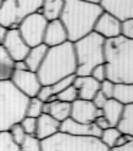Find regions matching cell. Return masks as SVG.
Returning <instances> with one entry per match:
<instances>
[{
	"label": "cell",
	"instance_id": "obj_1",
	"mask_svg": "<svg viewBox=\"0 0 133 151\" xmlns=\"http://www.w3.org/2000/svg\"><path fill=\"white\" fill-rule=\"evenodd\" d=\"M102 13L103 9L99 5V1L64 0L59 20L66 30L68 42L75 43L93 33L94 25Z\"/></svg>",
	"mask_w": 133,
	"mask_h": 151
},
{
	"label": "cell",
	"instance_id": "obj_2",
	"mask_svg": "<svg viewBox=\"0 0 133 151\" xmlns=\"http://www.w3.org/2000/svg\"><path fill=\"white\" fill-rule=\"evenodd\" d=\"M107 79L114 84L133 83V40L124 37L104 42Z\"/></svg>",
	"mask_w": 133,
	"mask_h": 151
},
{
	"label": "cell",
	"instance_id": "obj_3",
	"mask_svg": "<svg viewBox=\"0 0 133 151\" xmlns=\"http://www.w3.org/2000/svg\"><path fill=\"white\" fill-rule=\"evenodd\" d=\"M77 60H75L73 43H66L48 48L46 55L38 69V78L41 86H53L60 79L75 76Z\"/></svg>",
	"mask_w": 133,
	"mask_h": 151
},
{
	"label": "cell",
	"instance_id": "obj_4",
	"mask_svg": "<svg viewBox=\"0 0 133 151\" xmlns=\"http://www.w3.org/2000/svg\"><path fill=\"white\" fill-rule=\"evenodd\" d=\"M29 98L14 87L10 81L0 82V132L8 131L25 117Z\"/></svg>",
	"mask_w": 133,
	"mask_h": 151
},
{
	"label": "cell",
	"instance_id": "obj_5",
	"mask_svg": "<svg viewBox=\"0 0 133 151\" xmlns=\"http://www.w3.org/2000/svg\"><path fill=\"white\" fill-rule=\"evenodd\" d=\"M104 40L96 33L82 38L73 43L75 60H77V72L75 76L84 77L91 76L92 70L99 64L104 63Z\"/></svg>",
	"mask_w": 133,
	"mask_h": 151
},
{
	"label": "cell",
	"instance_id": "obj_6",
	"mask_svg": "<svg viewBox=\"0 0 133 151\" xmlns=\"http://www.w3.org/2000/svg\"><path fill=\"white\" fill-rule=\"evenodd\" d=\"M40 145L41 151H109L99 139L77 137L63 132L40 141Z\"/></svg>",
	"mask_w": 133,
	"mask_h": 151
},
{
	"label": "cell",
	"instance_id": "obj_7",
	"mask_svg": "<svg viewBox=\"0 0 133 151\" xmlns=\"http://www.w3.org/2000/svg\"><path fill=\"white\" fill-rule=\"evenodd\" d=\"M43 0H5L0 6V25L8 30L18 29L26 17L41 8Z\"/></svg>",
	"mask_w": 133,
	"mask_h": 151
},
{
	"label": "cell",
	"instance_id": "obj_8",
	"mask_svg": "<svg viewBox=\"0 0 133 151\" xmlns=\"http://www.w3.org/2000/svg\"><path fill=\"white\" fill-rule=\"evenodd\" d=\"M46 25H48V22L44 19V17L39 13H34L26 17L20 23L18 30L26 45L29 48H33V47L43 44Z\"/></svg>",
	"mask_w": 133,
	"mask_h": 151
},
{
	"label": "cell",
	"instance_id": "obj_9",
	"mask_svg": "<svg viewBox=\"0 0 133 151\" xmlns=\"http://www.w3.org/2000/svg\"><path fill=\"white\" fill-rule=\"evenodd\" d=\"M10 82L20 93L28 98L36 97L41 87L38 74L31 70H14Z\"/></svg>",
	"mask_w": 133,
	"mask_h": 151
},
{
	"label": "cell",
	"instance_id": "obj_10",
	"mask_svg": "<svg viewBox=\"0 0 133 151\" xmlns=\"http://www.w3.org/2000/svg\"><path fill=\"white\" fill-rule=\"evenodd\" d=\"M0 45L6 50V53L10 55V58L14 62L24 60L26 54L29 53V50H30V48L26 45V43L21 38L18 29L8 30L5 38H4V40L1 42Z\"/></svg>",
	"mask_w": 133,
	"mask_h": 151
},
{
	"label": "cell",
	"instance_id": "obj_11",
	"mask_svg": "<svg viewBox=\"0 0 133 151\" xmlns=\"http://www.w3.org/2000/svg\"><path fill=\"white\" fill-rule=\"evenodd\" d=\"M99 5L121 23L133 20V0H102Z\"/></svg>",
	"mask_w": 133,
	"mask_h": 151
},
{
	"label": "cell",
	"instance_id": "obj_12",
	"mask_svg": "<svg viewBox=\"0 0 133 151\" xmlns=\"http://www.w3.org/2000/svg\"><path fill=\"white\" fill-rule=\"evenodd\" d=\"M99 116H103V112L102 110H98L92 101H84L78 98L72 103L70 119L80 124H92Z\"/></svg>",
	"mask_w": 133,
	"mask_h": 151
},
{
	"label": "cell",
	"instance_id": "obj_13",
	"mask_svg": "<svg viewBox=\"0 0 133 151\" xmlns=\"http://www.w3.org/2000/svg\"><path fill=\"white\" fill-rule=\"evenodd\" d=\"M93 32L99 37H102L104 40L114 39V38L122 35V23L118 22L111 14L103 12L99 15Z\"/></svg>",
	"mask_w": 133,
	"mask_h": 151
},
{
	"label": "cell",
	"instance_id": "obj_14",
	"mask_svg": "<svg viewBox=\"0 0 133 151\" xmlns=\"http://www.w3.org/2000/svg\"><path fill=\"white\" fill-rule=\"evenodd\" d=\"M60 132L77 137H94L99 139L102 131L96 126L94 122L92 124H80L72 119H68L60 124Z\"/></svg>",
	"mask_w": 133,
	"mask_h": 151
},
{
	"label": "cell",
	"instance_id": "obj_15",
	"mask_svg": "<svg viewBox=\"0 0 133 151\" xmlns=\"http://www.w3.org/2000/svg\"><path fill=\"white\" fill-rule=\"evenodd\" d=\"M68 42V35L64 25L61 24L60 20L49 22L46 25V29L44 33V40L43 44L48 48H54V47L61 45Z\"/></svg>",
	"mask_w": 133,
	"mask_h": 151
},
{
	"label": "cell",
	"instance_id": "obj_16",
	"mask_svg": "<svg viewBox=\"0 0 133 151\" xmlns=\"http://www.w3.org/2000/svg\"><path fill=\"white\" fill-rule=\"evenodd\" d=\"M58 132H60V122L54 120L51 116L43 113L36 119V131L34 135L35 139L43 141L53 137Z\"/></svg>",
	"mask_w": 133,
	"mask_h": 151
},
{
	"label": "cell",
	"instance_id": "obj_17",
	"mask_svg": "<svg viewBox=\"0 0 133 151\" xmlns=\"http://www.w3.org/2000/svg\"><path fill=\"white\" fill-rule=\"evenodd\" d=\"M73 86L77 88L79 100L92 101L94 98V96L99 92L101 83L97 82L96 79H93L91 76H84V77L75 76Z\"/></svg>",
	"mask_w": 133,
	"mask_h": 151
},
{
	"label": "cell",
	"instance_id": "obj_18",
	"mask_svg": "<svg viewBox=\"0 0 133 151\" xmlns=\"http://www.w3.org/2000/svg\"><path fill=\"white\" fill-rule=\"evenodd\" d=\"M70 110H72L70 103H65L58 100L51 103H44L43 105V113L51 116L54 120L60 122V124L63 121L70 119Z\"/></svg>",
	"mask_w": 133,
	"mask_h": 151
},
{
	"label": "cell",
	"instance_id": "obj_19",
	"mask_svg": "<svg viewBox=\"0 0 133 151\" xmlns=\"http://www.w3.org/2000/svg\"><path fill=\"white\" fill-rule=\"evenodd\" d=\"M123 111H124V106L121 105L118 101H116L114 98L107 100L106 105L103 106L102 112H103V117L108 121V124L111 127H117L119 121L122 119Z\"/></svg>",
	"mask_w": 133,
	"mask_h": 151
},
{
	"label": "cell",
	"instance_id": "obj_20",
	"mask_svg": "<svg viewBox=\"0 0 133 151\" xmlns=\"http://www.w3.org/2000/svg\"><path fill=\"white\" fill-rule=\"evenodd\" d=\"M64 6V0H43L41 8L36 13L41 14L46 22L59 20Z\"/></svg>",
	"mask_w": 133,
	"mask_h": 151
},
{
	"label": "cell",
	"instance_id": "obj_21",
	"mask_svg": "<svg viewBox=\"0 0 133 151\" xmlns=\"http://www.w3.org/2000/svg\"><path fill=\"white\" fill-rule=\"evenodd\" d=\"M46 52H48V47L44 45V44H40V45H36V47L30 48L29 53L26 54L25 59H24L28 69L36 73L38 69H39V67L43 63V60H44V58H45Z\"/></svg>",
	"mask_w": 133,
	"mask_h": 151
},
{
	"label": "cell",
	"instance_id": "obj_22",
	"mask_svg": "<svg viewBox=\"0 0 133 151\" xmlns=\"http://www.w3.org/2000/svg\"><path fill=\"white\" fill-rule=\"evenodd\" d=\"M14 73V60L0 45V82L10 81Z\"/></svg>",
	"mask_w": 133,
	"mask_h": 151
},
{
	"label": "cell",
	"instance_id": "obj_23",
	"mask_svg": "<svg viewBox=\"0 0 133 151\" xmlns=\"http://www.w3.org/2000/svg\"><path fill=\"white\" fill-rule=\"evenodd\" d=\"M113 98L124 107L133 105V83H131V84H114Z\"/></svg>",
	"mask_w": 133,
	"mask_h": 151
},
{
	"label": "cell",
	"instance_id": "obj_24",
	"mask_svg": "<svg viewBox=\"0 0 133 151\" xmlns=\"http://www.w3.org/2000/svg\"><path fill=\"white\" fill-rule=\"evenodd\" d=\"M117 129L119 130L122 134L133 137V105L124 107L122 119L119 121V124H118Z\"/></svg>",
	"mask_w": 133,
	"mask_h": 151
},
{
	"label": "cell",
	"instance_id": "obj_25",
	"mask_svg": "<svg viewBox=\"0 0 133 151\" xmlns=\"http://www.w3.org/2000/svg\"><path fill=\"white\" fill-rule=\"evenodd\" d=\"M121 135H122V132L118 130L117 127H108L107 130L102 131V135H101V137H99V140L102 141V144L104 146H107V147L111 150L114 147L117 140Z\"/></svg>",
	"mask_w": 133,
	"mask_h": 151
},
{
	"label": "cell",
	"instance_id": "obj_26",
	"mask_svg": "<svg viewBox=\"0 0 133 151\" xmlns=\"http://www.w3.org/2000/svg\"><path fill=\"white\" fill-rule=\"evenodd\" d=\"M43 105H44V103L38 100L36 97L29 98V101H28V106H26L25 116L26 117H31V119H38L39 116L43 115Z\"/></svg>",
	"mask_w": 133,
	"mask_h": 151
},
{
	"label": "cell",
	"instance_id": "obj_27",
	"mask_svg": "<svg viewBox=\"0 0 133 151\" xmlns=\"http://www.w3.org/2000/svg\"><path fill=\"white\" fill-rule=\"evenodd\" d=\"M0 151H20V146L11 140L8 131L0 132Z\"/></svg>",
	"mask_w": 133,
	"mask_h": 151
},
{
	"label": "cell",
	"instance_id": "obj_28",
	"mask_svg": "<svg viewBox=\"0 0 133 151\" xmlns=\"http://www.w3.org/2000/svg\"><path fill=\"white\" fill-rule=\"evenodd\" d=\"M55 96H56V100L58 101L65 102V103H70V105H72L74 101L78 100V91H77V88H75L74 86H70L66 89H64V91H61L60 93L55 94Z\"/></svg>",
	"mask_w": 133,
	"mask_h": 151
},
{
	"label": "cell",
	"instance_id": "obj_29",
	"mask_svg": "<svg viewBox=\"0 0 133 151\" xmlns=\"http://www.w3.org/2000/svg\"><path fill=\"white\" fill-rule=\"evenodd\" d=\"M8 132H9V135H10L11 140H13L16 145H19V146H20L23 142H24L25 139H26V134L24 132V130L21 129L20 124L13 125L10 129L8 130Z\"/></svg>",
	"mask_w": 133,
	"mask_h": 151
},
{
	"label": "cell",
	"instance_id": "obj_30",
	"mask_svg": "<svg viewBox=\"0 0 133 151\" xmlns=\"http://www.w3.org/2000/svg\"><path fill=\"white\" fill-rule=\"evenodd\" d=\"M36 98L43 103H51L56 101V96L54 94L51 86H41L36 94Z\"/></svg>",
	"mask_w": 133,
	"mask_h": 151
},
{
	"label": "cell",
	"instance_id": "obj_31",
	"mask_svg": "<svg viewBox=\"0 0 133 151\" xmlns=\"http://www.w3.org/2000/svg\"><path fill=\"white\" fill-rule=\"evenodd\" d=\"M20 151H41L40 141L34 136H26L25 141L20 145Z\"/></svg>",
	"mask_w": 133,
	"mask_h": 151
},
{
	"label": "cell",
	"instance_id": "obj_32",
	"mask_svg": "<svg viewBox=\"0 0 133 151\" xmlns=\"http://www.w3.org/2000/svg\"><path fill=\"white\" fill-rule=\"evenodd\" d=\"M21 129L24 130L26 136H34L35 131H36V119H31V117H24L20 122Z\"/></svg>",
	"mask_w": 133,
	"mask_h": 151
},
{
	"label": "cell",
	"instance_id": "obj_33",
	"mask_svg": "<svg viewBox=\"0 0 133 151\" xmlns=\"http://www.w3.org/2000/svg\"><path fill=\"white\" fill-rule=\"evenodd\" d=\"M74 78H75V76H70V77H65V78H63V79H60V81H58L56 83H54L53 86H51L54 94H58V93H60L61 91L66 89L68 87L73 86Z\"/></svg>",
	"mask_w": 133,
	"mask_h": 151
},
{
	"label": "cell",
	"instance_id": "obj_34",
	"mask_svg": "<svg viewBox=\"0 0 133 151\" xmlns=\"http://www.w3.org/2000/svg\"><path fill=\"white\" fill-rule=\"evenodd\" d=\"M91 77L93 79H96V81L99 82V83H102L103 81H106V79H107V68H106V64L103 63V64L97 65V67L92 70Z\"/></svg>",
	"mask_w": 133,
	"mask_h": 151
},
{
	"label": "cell",
	"instance_id": "obj_35",
	"mask_svg": "<svg viewBox=\"0 0 133 151\" xmlns=\"http://www.w3.org/2000/svg\"><path fill=\"white\" fill-rule=\"evenodd\" d=\"M99 92H102L107 100H111L113 98V93H114V83L108 81V79L103 81L101 83V87H99Z\"/></svg>",
	"mask_w": 133,
	"mask_h": 151
},
{
	"label": "cell",
	"instance_id": "obj_36",
	"mask_svg": "<svg viewBox=\"0 0 133 151\" xmlns=\"http://www.w3.org/2000/svg\"><path fill=\"white\" fill-rule=\"evenodd\" d=\"M122 37L133 40V20L122 23Z\"/></svg>",
	"mask_w": 133,
	"mask_h": 151
},
{
	"label": "cell",
	"instance_id": "obj_37",
	"mask_svg": "<svg viewBox=\"0 0 133 151\" xmlns=\"http://www.w3.org/2000/svg\"><path fill=\"white\" fill-rule=\"evenodd\" d=\"M92 102H93V105L98 108V110H102L103 106L106 105V102H107V98H106V96H104L102 92H98L96 96H94Z\"/></svg>",
	"mask_w": 133,
	"mask_h": 151
},
{
	"label": "cell",
	"instance_id": "obj_38",
	"mask_svg": "<svg viewBox=\"0 0 133 151\" xmlns=\"http://www.w3.org/2000/svg\"><path fill=\"white\" fill-rule=\"evenodd\" d=\"M94 124H96V126L98 127L101 131H103V130H107L108 127H111L109 126V124H108V121L104 119L103 116H99V117H97L96 120H94Z\"/></svg>",
	"mask_w": 133,
	"mask_h": 151
},
{
	"label": "cell",
	"instance_id": "obj_39",
	"mask_svg": "<svg viewBox=\"0 0 133 151\" xmlns=\"http://www.w3.org/2000/svg\"><path fill=\"white\" fill-rule=\"evenodd\" d=\"M133 137H131V136H128V135H124V134H122L119 137H118V140H117V142H116V145H114V147H121V146H123V145H126L128 141H131Z\"/></svg>",
	"mask_w": 133,
	"mask_h": 151
},
{
	"label": "cell",
	"instance_id": "obj_40",
	"mask_svg": "<svg viewBox=\"0 0 133 151\" xmlns=\"http://www.w3.org/2000/svg\"><path fill=\"white\" fill-rule=\"evenodd\" d=\"M109 151H133V139L131 141H128L126 145L121 146V147H113Z\"/></svg>",
	"mask_w": 133,
	"mask_h": 151
},
{
	"label": "cell",
	"instance_id": "obj_41",
	"mask_svg": "<svg viewBox=\"0 0 133 151\" xmlns=\"http://www.w3.org/2000/svg\"><path fill=\"white\" fill-rule=\"evenodd\" d=\"M14 70H29V69H28L24 60H19V62H14Z\"/></svg>",
	"mask_w": 133,
	"mask_h": 151
},
{
	"label": "cell",
	"instance_id": "obj_42",
	"mask_svg": "<svg viewBox=\"0 0 133 151\" xmlns=\"http://www.w3.org/2000/svg\"><path fill=\"white\" fill-rule=\"evenodd\" d=\"M6 33H8V29H6V28H4L3 25H0V44H1V42L4 40V38H5Z\"/></svg>",
	"mask_w": 133,
	"mask_h": 151
},
{
	"label": "cell",
	"instance_id": "obj_43",
	"mask_svg": "<svg viewBox=\"0 0 133 151\" xmlns=\"http://www.w3.org/2000/svg\"><path fill=\"white\" fill-rule=\"evenodd\" d=\"M1 3H3V1H1V0H0V6H1Z\"/></svg>",
	"mask_w": 133,
	"mask_h": 151
}]
</instances>
